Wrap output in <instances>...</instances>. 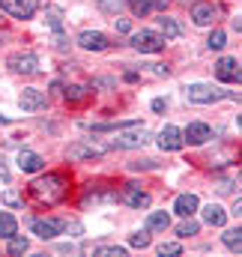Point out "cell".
Listing matches in <instances>:
<instances>
[{
    "mask_svg": "<svg viewBox=\"0 0 242 257\" xmlns=\"http://www.w3.org/2000/svg\"><path fill=\"white\" fill-rule=\"evenodd\" d=\"M27 189H30V197L39 206H57L69 194V180L63 174H45V177H36Z\"/></svg>",
    "mask_w": 242,
    "mask_h": 257,
    "instance_id": "1",
    "label": "cell"
},
{
    "mask_svg": "<svg viewBox=\"0 0 242 257\" xmlns=\"http://www.w3.org/2000/svg\"><path fill=\"white\" fill-rule=\"evenodd\" d=\"M185 99L191 105H212V102H221V99H236V93L218 90L212 84H188L185 87Z\"/></svg>",
    "mask_w": 242,
    "mask_h": 257,
    "instance_id": "2",
    "label": "cell"
},
{
    "mask_svg": "<svg viewBox=\"0 0 242 257\" xmlns=\"http://www.w3.org/2000/svg\"><path fill=\"white\" fill-rule=\"evenodd\" d=\"M150 141V132L141 126V123H132V126L117 128V135L111 138V147H120V150H132V147H144Z\"/></svg>",
    "mask_w": 242,
    "mask_h": 257,
    "instance_id": "3",
    "label": "cell"
},
{
    "mask_svg": "<svg viewBox=\"0 0 242 257\" xmlns=\"http://www.w3.org/2000/svg\"><path fill=\"white\" fill-rule=\"evenodd\" d=\"M165 36L162 33H156V30H138V33H132V39H129V45L135 48V51H141V54H159L162 48H165Z\"/></svg>",
    "mask_w": 242,
    "mask_h": 257,
    "instance_id": "4",
    "label": "cell"
},
{
    "mask_svg": "<svg viewBox=\"0 0 242 257\" xmlns=\"http://www.w3.org/2000/svg\"><path fill=\"white\" fill-rule=\"evenodd\" d=\"M18 105H21L24 114L45 111V108H48V93H45V90H36V87H24L21 96H18Z\"/></svg>",
    "mask_w": 242,
    "mask_h": 257,
    "instance_id": "5",
    "label": "cell"
},
{
    "mask_svg": "<svg viewBox=\"0 0 242 257\" xmlns=\"http://www.w3.org/2000/svg\"><path fill=\"white\" fill-rule=\"evenodd\" d=\"M6 66H9L15 75H36V72H39V57H36L33 51H15V54L6 60Z\"/></svg>",
    "mask_w": 242,
    "mask_h": 257,
    "instance_id": "6",
    "label": "cell"
},
{
    "mask_svg": "<svg viewBox=\"0 0 242 257\" xmlns=\"http://www.w3.org/2000/svg\"><path fill=\"white\" fill-rule=\"evenodd\" d=\"M0 9H6L12 18H33L39 9V0H0Z\"/></svg>",
    "mask_w": 242,
    "mask_h": 257,
    "instance_id": "7",
    "label": "cell"
},
{
    "mask_svg": "<svg viewBox=\"0 0 242 257\" xmlns=\"http://www.w3.org/2000/svg\"><path fill=\"white\" fill-rule=\"evenodd\" d=\"M120 200L126 203V206H132V209H147L153 197H150L147 192H141V186L126 183V186H123V192H120Z\"/></svg>",
    "mask_w": 242,
    "mask_h": 257,
    "instance_id": "8",
    "label": "cell"
},
{
    "mask_svg": "<svg viewBox=\"0 0 242 257\" xmlns=\"http://www.w3.org/2000/svg\"><path fill=\"white\" fill-rule=\"evenodd\" d=\"M111 144H96V141H78L69 147V159H96L102 153H108Z\"/></svg>",
    "mask_w": 242,
    "mask_h": 257,
    "instance_id": "9",
    "label": "cell"
},
{
    "mask_svg": "<svg viewBox=\"0 0 242 257\" xmlns=\"http://www.w3.org/2000/svg\"><path fill=\"white\" fill-rule=\"evenodd\" d=\"M218 15H221V6H215V3H194V6H191V21H194L197 27L212 24Z\"/></svg>",
    "mask_w": 242,
    "mask_h": 257,
    "instance_id": "10",
    "label": "cell"
},
{
    "mask_svg": "<svg viewBox=\"0 0 242 257\" xmlns=\"http://www.w3.org/2000/svg\"><path fill=\"white\" fill-rule=\"evenodd\" d=\"M30 230H33L39 239H54V236H60L63 221H57V218H33V221H30Z\"/></svg>",
    "mask_w": 242,
    "mask_h": 257,
    "instance_id": "11",
    "label": "cell"
},
{
    "mask_svg": "<svg viewBox=\"0 0 242 257\" xmlns=\"http://www.w3.org/2000/svg\"><path fill=\"white\" fill-rule=\"evenodd\" d=\"M78 45H81L84 51H105L111 42H108V36L99 33V30H81V33H78Z\"/></svg>",
    "mask_w": 242,
    "mask_h": 257,
    "instance_id": "12",
    "label": "cell"
},
{
    "mask_svg": "<svg viewBox=\"0 0 242 257\" xmlns=\"http://www.w3.org/2000/svg\"><path fill=\"white\" fill-rule=\"evenodd\" d=\"M215 75L224 84H239V60L236 57H221L215 63Z\"/></svg>",
    "mask_w": 242,
    "mask_h": 257,
    "instance_id": "13",
    "label": "cell"
},
{
    "mask_svg": "<svg viewBox=\"0 0 242 257\" xmlns=\"http://www.w3.org/2000/svg\"><path fill=\"white\" fill-rule=\"evenodd\" d=\"M209 138H212V128L206 123H188V128L182 132V144H194V147L206 144Z\"/></svg>",
    "mask_w": 242,
    "mask_h": 257,
    "instance_id": "14",
    "label": "cell"
},
{
    "mask_svg": "<svg viewBox=\"0 0 242 257\" xmlns=\"http://www.w3.org/2000/svg\"><path fill=\"white\" fill-rule=\"evenodd\" d=\"M159 147L165 150V153H177L182 150V132L177 126H165L159 132Z\"/></svg>",
    "mask_w": 242,
    "mask_h": 257,
    "instance_id": "15",
    "label": "cell"
},
{
    "mask_svg": "<svg viewBox=\"0 0 242 257\" xmlns=\"http://www.w3.org/2000/svg\"><path fill=\"white\" fill-rule=\"evenodd\" d=\"M18 168L24 174H39L45 168V159L39 153H33V150H18Z\"/></svg>",
    "mask_w": 242,
    "mask_h": 257,
    "instance_id": "16",
    "label": "cell"
},
{
    "mask_svg": "<svg viewBox=\"0 0 242 257\" xmlns=\"http://www.w3.org/2000/svg\"><path fill=\"white\" fill-rule=\"evenodd\" d=\"M197 206H200V200H197V194H191V192L180 194V197L174 200V212H177V215H182V218L194 215V212H197Z\"/></svg>",
    "mask_w": 242,
    "mask_h": 257,
    "instance_id": "17",
    "label": "cell"
},
{
    "mask_svg": "<svg viewBox=\"0 0 242 257\" xmlns=\"http://www.w3.org/2000/svg\"><path fill=\"white\" fill-rule=\"evenodd\" d=\"M156 21H159V33H162L165 39H180V36H182V24L177 21V18H171V15H165V12H162Z\"/></svg>",
    "mask_w": 242,
    "mask_h": 257,
    "instance_id": "18",
    "label": "cell"
},
{
    "mask_svg": "<svg viewBox=\"0 0 242 257\" xmlns=\"http://www.w3.org/2000/svg\"><path fill=\"white\" fill-rule=\"evenodd\" d=\"M200 215H203V221H206L209 227H224V221H227V212H224L218 203H206V206L200 209Z\"/></svg>",
    "mask_w": 242,
    "mask_h": 257,
    "instance_id": "19",
    "label": "cell"
},
{
    "mask_svg": "<svg viewBox=\"0 0 242 257\" xmlns=\"http://www.w3.org/2000/svg\"><path fill=\"white\" fill-rule=\"evenodd\" d=\"M126 6H129L138 18H144V15H150L153 9H165L168 0H126Z\"/></svg>",
    "mask_w": 242,
    "mask_h": 257,
    "instance_id": "20",
    "label": "cell"
},
{
    "mask_svg": "<svg viewBox=\"0 0 242 257\" xmlns=\"http://www.w3.org/2000/svg\"><path fill=\"white\" fill-rule=\"evenodd\" d=\"M90 93H93V87H87V84H69V87L63 90V96H66L69 105H81V102H87Z\"/></svg>",
    "mask_w": 242,
    "mask_h": 257,
    "instance_id": "21",
    "label": "cell"
},
{
    "mask_svg": "<svg viewBox=\"0 0 242 257\" xmlns=\"http://www.w3.org/2000/svg\"><path fill=\"white\" fill-rule=\"evenodd\" d=\"M18 233V221L12 212H0V239H9Z\"/></svg>",
    "mask_w": 242,
    "mask_h": 257,
    "instance_id": "22",
    "label": "cell"
},
{
    "mask_svg": "<svg viewBox=\"0 0 242 257\" xmlns=\"http://www.w3.org/2000/svg\"><path fill=\"white\" fill-rule=\"evenodd\" d=\"M168 227H171V215L168 212H150L147 230H168Z\"/></svg>",
    "mask_w": 242,
    "mask_h": 257,
    "instance_id": "23",
    "label": "cell"
},
{
    "mask_svg": "<svg viewBox=\"0 0 242 257\" xmlns=\"http://www.w3.org/2000/svg\"><path fill=\"white\" fill-rule=\"evenodd\" d=\"M221 239H224V245H227L230 251H236V254L242 251V230H239V227H233V230H224V236H221Z\"/></svg>",
    "mask_w": 242,
    "mask_h": 257,
    "instance_id": "24",
    "label": "cell"
},
{
    "mask_svg": "<svg viewBox=\"0 0 242 257\" xmlns=\"http://www.w3.org/2000/svg\"><path fill=\"white\" fill-rule=\"evenodd\" d=\"M6 242H9V245H6V251H9L12 257H18V254H24V251H27V239H24V236H18V233H15V236H9Z\"/></svg>",
    "mask_w": 242,
    "mask_h": 257,
    "instance_id": "25",
    "label": "cell"
},
{
    "mask_svg": "<svg viewBox=\"0 0 242 257\" xmlns=\"http://www.w3.org/2000/svg\"><path fill=\"white\" fill-rule=\"evenodd\" d=\"M99 9L117 18V15H120L123 9H126V0H99Z\"/></svg>",
    "mask_w": 242,
    "mask_h": 257,
    "instance_id": "26",
    "label": "cell"
},
{
    "mask_svg": "<svg viewBox=\"0 0 242 257\" xmlns=\"http://www.w3.org/2000/svg\"><path fill=\"white\" fill-rule=\"evenodd\" d=\"M206 45H209V51H221V48L227 45L224 30H212V33H209V39H206Z\"/></svg>",
    "mask_w": 242,
    "mask_h": 257,
    "instance_id": "27",
    "label": "cell"
},
{
    "mask_svg": "<svg viewBox=\"0 0 242 257\" xmlns=\"http://www.w3.org/2000/svg\"><path fill=\"white\" fill-rule=\"evenodd\" d=\"M90 251L99 257H126V248H120V245H99V248H90Z\"/></svg>",
    "mask_w": 242,
    "mask_h": 257,
    "instance_id": "28",
    "label": "cell"
},
{
    "mask_svg": "<svg viewBox=\"0 0 242 257\" xmlns=\"http://www.w3.org/2000/svg\"><path fill=\"white\" fill-rule=\"evenodd\" d=\"M194 233H197V221L188 215V218L182 221L180 227H177V236H182V239H185V236H194Z\"/></svg>",
    "mask_w": 242,
    "mask_h": 257,
    "instance_id": "29",
    "label": "cell"
},
{
    "mask_svg": "<svg viewBox=\"0 0 242 257\" xmlns=\"http://www.w3.org/2000/svg\"><path fill=\"white\" fill-rule=\"evenodd\" d=\"M129 245H132V248H147V245H150V233H147V230H138V233H132Z\"/></svg>",
    "mask_w": 242,
    "mask_h": 257,
    "instance_id": "30",
    "label": "cell"
},
{
    "mask_svg": "<svg viewBox=\"0 0 242 257\" xmlns=\"http://www.w3.org/2000/svg\"><path fill=\"white\" fill-rule=\"evenodd\" d=\"M48 24H51V30H54V33H57V30L63 27V21H60V9H57V6H51V9H48Z\"/></svg>",
    "mask_w": 242,
    "mask_h": 257,
    "instance_id": "31",
    "label": "cell"
},
{
    "mask_svg": "<svg viewBox=\"0 0 242 257\" xmlns=\"http://www.w3.org/2000/svg\"><path fill=\"white\" fill-rule=\"evenodd\" d=\"M159 254H180V242H162L159 245Z\"/></svg>",
    "mask_w": 242,
    "mask_h": 257,
    "instance_id": "32",
    "label": "cell"
},
{
    "mask_svg": "<svg viewBox=\"0 0 242 257\" xmlns=\"http://www.w3.org/2000/svg\"><path fill=\"white\" fill-rule=\"evenodd\" d=\"M129 168H132V171H147V168H159V165H156L153 159H144V162H132Z\"/></svg>",
    "mask_w": 242,
    "mask_h": 257,
    "instance_id": "33",
    "label": "cell"
},
{
    "mask_svg": "<svg viewBox=\"0 0 242 257\" xmlns=\"http://www.w3.org/2000/svg\"><path fill=\"white\" fill-rule=\"evenodd\" d=\"M63 230H69V236H81V224L78 221H63Z\"/></svg>",
    "mask_w": 242,
    "mask_h": 257,
    "instance_id": "34",
    "label": "cell"
},
{
    "mask_svg": "<svg viewBox=\"0 0 242 257\" xmlns=\"http://www.w3.org/2000/svg\"><path fill=\"white\" fill-rule=\"evenodd\" d=\"M3 203H6V206H18V203H21V194L6 192V194H3Z\"/></svg>",
    "mask_w": 242,
    "mask_h": 257,
    "instance_id": "35",
    "label": "cell"
},
{
    "mask_svg": "<svg viewBox=\"0 0 242 257\" xmlns=\"http://www.w3.org/2000/svg\"><path fill=\"white\" fill-rule=\"evenodd\" d=\"M150 72H153V75H159V78H165V75H168L171 69H168L165 63H150Z\"/></svg>",
    "mask_w": 242,
    "mask_h": 257,
    "instance_id": "36",
    "label": "cell"
},
{
    "mask_svg": "<svg viewBox=\"0 0 242 257\" xmlns=\"http://www.w3.org/2000/svg\"><path fill=\"white\" fill-rule=\"evenodd\" d=\"M114 21H117V30H120V33H129V30H132V27H129V18H120V15H117Z\"/></svg>",
    "mask_w": 242,
    "mask_h": 257,
    "instance_id": "37",
    "label": "cell"
},
{
    "mask_svg": "<svg viewBox=\"0 0 242 257\" xmlns=\"http://www.w3.org/2000/svg\"><path fill=\"white\" fill-rule=\"evenodd\" d=\"M165 108H168V102H165V99H153V111H159V114H162Z\"/></svg>",
    "mask_w": 242,
    "mask_h": 257,
    "instance_id": "38",
    "label": "cell"
},
{
    "mask_svg": "<svg viewBox=\"0 0 242 257\" xmlns=\"http://www.w3.org/2000/svg\"><path fill=\"white\" fill-rule=\"evenodd\" d=\"M0 180H3V183H6V180H9V168H6V165H3V162H0Z\"/></svg>",
    "mask_w": 242,
    "mask_h": 257,
    "instance_id": "39",
    "label": "cell"
},
{
    "mask_svg": "<svg viewBox=\"0 0 242 257\" xmlns=\"http://www.w3.org/2000/svg\"><path fill=\"white\" fill-rule=\"evenodd\" d=\"M0 123H9V117H3V114H0Z\"/></svg>",
    "mask_w": 242,
    "mask_h": 257,
    "instance_id": "40",
    "label": "cell"
},
{
    "mask_svg": "<svg viewBox=\"0 0 242 257\" xmlns=\"http://www.w3.org/2000/svg\"><path fill=\"white\" fill-rule=\"evenodd\" d=\"M177 3H197V0H177Z\"/></svg>",
    "mask_w": 242,
    "mask_h": 257,
    "instance_id": "41",
    "label": "cell"
}]
</instances>
